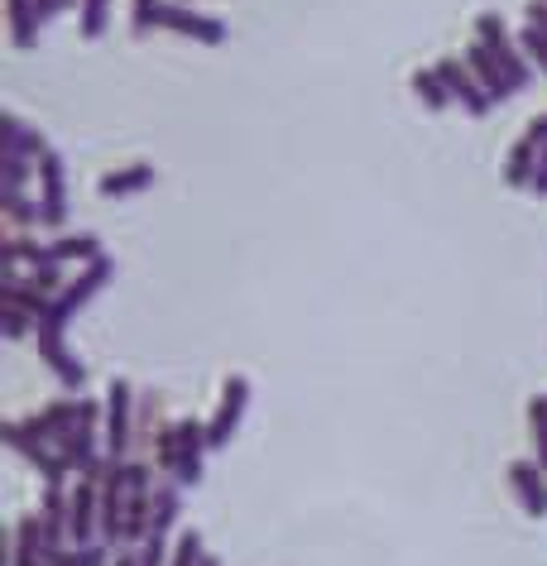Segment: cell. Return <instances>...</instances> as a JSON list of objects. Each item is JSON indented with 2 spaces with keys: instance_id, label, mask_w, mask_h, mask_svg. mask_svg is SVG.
<instances>
[{
  "instance_id": "11",
  "label": "cell",
  "mask_w": 547,
  "mask_h": 566,
  "mask_svg": "<svg viewBox=\"0 0 547 566\" xmlns=\"http://www.w3.org/2000/svg\"><path fill=\"white\" fill-rule=\"evenodd\" d=\"M432 67H438V77L446 82V92H452V102H461V106L471 111V116H485V111L495 106V102H490V96H485L481 82H475V73L466 67V59H442V63H432Z\"/></svg>"
},
{
  "instance_id": "3",
  "label": "cell",
  "mask_w": 547,
  "mask_h": 566,
  "mask_svg": "<svg viewBox=\"0 0 547 566\" xmlns=\"http://www.w3.org/2000/svg\"><path fill=\"white\" fill-rule=\"evenodd\" d=\"M6 447H10V451H20V457H30V461L39 465V471H44V480H49V485H63V475L73 471L63 451L53 447L49 437L39 432L30 418H24V422H6Z\"/></svg>"
},
{
  "instance_id": "20",
  "label": "cell",
  "mask_w": 547,
  "mask_h": 566,
  "mask_svg": "<svg viewBox=\"0 0 547 566\" xmlns=\"http://www.w3.org/2000/svg\"><path fill=\"white\" fill-rule=\"evenodd\" d=\"M182 514V494L173 480H164V485H154V514H149V533H168L173 528V518Z\"/></svg>"
},
{
  "instance_id": "15",
  "label": "cell",
  "mask_w": 547,
  "mask_h": 566,
  "mask_svg": "<svg viewBox=\"0 0 547 566\" xmlns=\"http://www.w3.org/2000/svg\"><path fill=\"white\" fill-rule=\"evenodd\" d=\"M67 509H73V494H63L59 485H49V490H44V509H39V518H44V528H49L53 552H63V543H67Z\"/></svg>"
},
{
  "instance_id": "34",
  "label": "cell",
  "mask_w": 547,
  "mask_h": 566,
  "mask_svg": "<svg viewBox=\"0 0 547 566\" xmlns=\"http://www.w3.org/2000/svg\"><path fill=\"white\" fill-rule=\"evenodd\" d=\"M39 6V20H53V10H59V0H34Z\"/></svg>"
},
{
  "instance_id": "31",
  "label": "cell",
  "mask_w": 547,
  "mask_h": 566,
  "mask_svg": "<svg viewBox=\"0 0 547 566\" xmlns=\"http://www.w3.org/2000/svg\"><path fill=\"white\" fill-rule=\"evenodd\" d=\"M24 178H30V159H20V154H6V188H24Z\"/></svg>"
},
{
  "instance_id": "5",
  "label": "cell",
  "mask_w": 547,
  "mask_h": 566,
  "mask_svg": "<svg viewBox=\"0 0 547 566\" xmlns=\"http://www.w3.org/2000/svg\"><path fill=\"white\" fill-rule=\"evenodd\" d=\"M135 389L125 385V379H111L106 389V457L111 461H125V451L135 442Z\"/></svg>"
},
{
  "instance_id": "36",
  "label": "cell",
  "mask_w": 547,
  "mask_h": 566,
  "mask_svg": "<svg viewBox=\"0 0 547 566\" xmlns=\"http://www.w3.org/2000/svg\"><path fill=\"white\" fill-rule=\"evenodd\" d=\"M63 6H82V0H59V10H63Z\"/></svg>"
},
{
  "instance_id": "8",
  "label": "cell",
  "mask_w": 547,
  "mask_h": 566,
  "mask_svg": "<svg viewBox=\"0 0 547 566\" xmlns=\"http://www.w3.org/2000/svg\"><path fill=\"white\" fill-rule=\"evenodd\" d=\"M49 557H53V543H49L44 518H39V514L20 518L15 528H10V557H6V566H49Z\"/></svg>"
},
{
  "instance_id": "17",
  "label": "cell",
  "mask_w": 547,
  "mask_h": 566,
  "mask_svg": "<svg viewBox=\"0 0 547 566\" xmlns=\"http://www.w3.org/2000/svg\"><path fill=\"white\" fill-rule=\"evenodd\" d=\"M6 154H20V159L39 164V159L49 154V145L39 139L34 125H24V120H15V116H6Z\"/></svg>"
},
{
  "instance_id": "9",
  "label": "cell",
  "mask_w": 547,
  "mask_h": 566,
  "mask_svg": "<svg viewBox=\"0 0 547 566\" xmlns=\"http://www.w3.org/2000/svg\"><path fill=\"white\" fill-rule=\"evenodd\" d=\"M39 182H44V192H39V217H44V226H59L67 221V182H63V159L59 149H49L44 159H39Z\"/></svg>"
},
{
  "instance_id": "28",
  "label": "cell",
  "mask_w": 547,
  "mask_h": 566,
  "mask_svg": "<svg viewBox=\"0 0 547 566\" xmlns=\"http://www.w3.org/2000/svg\"><path fill=\"white\" fill-rule=\"evenodd\" d=\"M198 562H202V537L192 528H182L178 543H173V562H168V566H198Z\"/></svg>"
},
{
  "instance_id": "6",
  "label": "cell",
  "mask_w": 547,
  "mask_h": 566,
  "mask_svg": "<svg viewBox=\"0 0 547 566\" xmlns=\"http://www.w3.org/2000/svg\"><path fill=\"white\" fill-rule=\"evenodd\" d=\"M475 39H481V44H485L490 53H495L499 67L514 77V87L524 92L528 82H533V67H528L524 53L514 49V39H509V30H504V20H499V15H481V20H475Z\"/></svg>"
},
{
  "instance_id": "18",
  "label": "cell",
  "mask_w": 547,
  "mask_h": 566,
  "mask_svg": "<svg viewBox=\"0 0 547 566\" xmlns=\"http://www.w3.org/2000/svg\"><path fill=\"white\" fill-rule=\"evenodd\" d=\"M102 240L96 235H59L53 245H44V264H67V260H96Z\"/></svg>"
},
{
  "instance_id": "27",
  "label": "cell",
  "mask_w": 547,
  "mask_h": 566,
  "mask_svg": "<svg viewBox=\"0 0 547 566\" xmlns=\"http://www.w3.org/2000/svg\"><path fill=\"white\" fill-rule=\"evenodd\" d=\"M528 422H533V447H538V465L547 471V394L528 403Z\"/></svg>"
},
{
  "instance_id": "4",
  "label": "cell",
  "mask_w": 547,
  "mask_h": 566,
  "mask_svg": "<svg viewBox=\"0 0 547 566\" xmlns=\"http://www.w3.org/2000/svg\"><path fill=\"white\" fill-rule=\"evenodd\" d=\"M245 408H250V379H245V375H231L227 389H221V403H217L212 422L202 428L207 451H221V447L231 442L235 428H241V418H245Z\"/></svg>"
},
{
  "instance_id": "1",
  "label": "cell",
  "mask_w": 547,
  "mask_h": 566,
  "mask_svg": "<svg viewBox=\"0 0 547 566\" xmlns=\"http://www.w3.org/2000/svg\"><path fill=\"white\" fill-rule=\"evenodd\" d=\"M159 471L178 485H198L202 480V451H207V437H202V422L198 418H178L159 432Z\"/></svg>"
},
{
  "instance_id": "24",
  "label": "cell",
  "mask_w": 547,
  "mask_h": 566,
  "mask_svg": "<svg viewBox=\"0 0 547 566\" xmlns=\"http://www.w3.org/2000/svg\"><path fill=\"white\" fill-rule=\"evenodd\" d=\"M106 552H111V543H82V547H63V552H53L49 557V566H106Z\"/></svg>"
},
{
  "instance_id": "19",
  "label": "cell",
  "mask_w": 547,
  "mask_h": 566,
  "mask_svg": "<svg viewBox=\"0 0 547 566\" xmlns=\"http://www.w3.org/2000/svg\"><path fill=\"white\" fill-rule=\"evenodd\" d=\"M149 182H154V164H130L120 174L102 178V197H130V192H145Z\"/></svg>"
},
{
  "instance_id": "16",
  "label": "cell",
  "mask_w": 547,
  "mask_h": 566,
  "mask_svg": "<svg viewBox=\"0 0 547 566\" xmlns=\"http://www.w3.org/2000/svg\"><path fill=\"white\" fill-rule=\"evenodd\" d=\"M524 15H528V24H524V34L518 39H524V49L533 53V63L547 73V0H528Z\"/></svg>"
},
{
  "instance_id": "23",
  "label": "cell",
  "mask_w": 547,
  "mask_h": 566,
  "mask_svg": "<svg viewBox=\"0 0 547 566\" xmlns=\"http://www.w3.org/2000/svg\"><path fill=\"white\" fill-rule=\"evenodd\" d=\"M413 92H418V102H423L428 111H446V106H452V92H446V82L438 77V67H418V73H413Z\"/></svg>"
},
{
  "instance_id": "7",
  "label": "cell",
  "mask_w": 547,
  "mask_h": 566,
  "mask_svg": "<svg viewBox=\"0 0 547 566\" xmlns=\"http://www.w3.org/2000/svg\"><path fill=\"white\" fill-rule=\"evenodd\" d=\"M102 537V480H77L73 509H67V543H96Z\"/></svg>"
},
{
  "instance_id": "33",
  "label": "cell",
  "mask_w": 547,
  "mask_h": 566,
  "mask_svg": "<svg viewBox=\"0 0 547 566\" xmlns=\"http://www.w3.org/2000/svg\"><path fill=\"white\" fill-rule=\"evenodd\" d=\"M524 139H533V145H547V111H543V116L528 125V135H524Z\"/></svg>"
},
{
  "instance_id": "10",
  "label": "cell",
  "mask_w": 547,
  "mask_h": 566,
  "mask_svg": "<svg viewBox=\"0 0 547 566\" xmlns=\"http://www.w3.org/2000/svg\"><path fill=\"white\" fill-rule=\"evenodd\" d=\"M34 332H39V356H44V365H49V370L63 379V389H73V394H77L82 385H87V370H82L77 356H73V350H67L63 332H59V327H44V322H39Z\"/></svg>"
},
{
  "instance_id": "25",
  "label": "cell",
  "mask_w": 547,
  "mask_h": 566,
  "mask_svg": "<svg viewBox=\"0 0 547 566\" xmlns=\"http://www.w3.org/2000/svg\"><path fill=\"white\" fill-rule=\"evenodd\" d=\"M0 192H6V221L10 226H34V221H44V217H39V202H30V197H24V192H15V188H0Z\"/></svg>"
},
{
  "instance_id": "14",
  "label": "cell",
  "mask_w": 547,
  "mask_h": 566,
  "mask_svg": "<svg viewBox=\"0 0 547 566\" xmlns=\"http://www.w3.org/2000/svg\"><path fill=\"white\" fill-rule=\"evenodd\" d=\"M164 30H173V34H188V39H198V44H221L227 39V24L212 20V15H202V10H192V6H164Z\"/></svg>"
},
{
  "instance_id": "29",
  "label": "cell",
  "mask_w": 547,
  "mask_h": 566,
  "mask_svg": "<svg viewBox=\"0 0 547 566\" xmlns=\"http://www.w3.org/2000/svg\"><path fill=\"white\" fill-rule=\"evenodd\" d=\"M106 6L111 0H82V39H96L106 30Z\"/></svg>"
},
{
  "instance_id": "21",
  "label": "cell",
  "mask_w": 547,
  "mask_h": 566,
  "mask_svg": "<svg viewBox=\"0 0 547 566\" xmlns=\"http://www.w3.org/2000/svg\"><path fill=\"white\" fill-rule=\"evenodd\" d=\"M39 6L34 0H10V34H15L20 49H34L39 44Z\"/></svg>"
},
{
  "instance_id": "13",
  "label": "cell",
  "mask_w": 547,
  "mask_h": 566,
  "mask_svg": "<svg viewBox=\"0 0 547 566\" xmlns=\"http://www.w3.org/2000/svg\"><path fill=\"white\" fill-rule=\"evenodd\" d=\"M466 67L475 73V82H481V87H485L490 102H509V96L518 92V87H514V77L504 73L499 59H495V53H490V49L481 44V39H475V44L466 49Z\"/></svg>"
},
{
  "instance_id": "32",
  "label": "cell",
  "mask_w": 547,
  "mask_h": 566,
  "mask_svg": "<svg viewBox=\"0 0 547 566\" xmlns=\"http://www.w3.org/2000/svg\"><path fill=\"white\" fill-rule=\"evenodd\" d=\"M538 197H547V145H538V164H533V182H528Z\"/></svg>"
},
{
  "instance_id": "12",
  "label": "cell",
  "mask_w": 547,
  "mask_h": 566,
  "mask_svg": "<svg viewBox=\"0 0 547 566\" xmlns=\"http://www.w3.org/2000/svg\"><path fill=\"white\" fill-rule=\"evenodd\" d=\"M509 490L528 518H547V471L538 461H509Z\"/></svg>"
},
{
  "instance_id": "35",
  "label": "cell",
  "mask_w": 547,
  "mask_h": 566,
  "mask_svg": "<svg viewBox=\"0 0 547 566\" xmlns=\"http://www.w3.org/2000/svg\"><path fill=\"white\" fill-rule=\"evenodd\" d=\"M198 566H221V562L212 557V552H202V562H198Z\"/></svg>"
},
{
  "instance_id": "26",
  "label": "cell",
  "mask_w": 547,
  "mask_h": 566,
  "mask_svg": "<svg viewBox=\"0 0 547 566\" xmlns=\"http://www.w3.org/2000/svg\"><path fill=\"white\" fill-rule=\"evenodd\" d=\"M159 20H164V0H130V30L135 34L159 30Z\"/></svg>"
},
{
  "instance_id": "22",
  "label": "cell",
  "mask_w": 547,
  "mask_h": 566,
  "mask_svg": "<svg viewBox=\"0 0 547 566\" xmlns=\"http://www.w3.org/2000/svg\"><path fill=\"white\" fill-rule=\"evenodd\" d=\"M533 164H538V145H533V139H518L509 149V159H504V182H509V188H528Z\"/></svg>"
},
{
  "instance_id": "30",
  "label": "cell",
  "mask_w": 547,
  "mask_h": 566,
  "mask_svg": "<svg viewBox=\"0 0 547 566\" xmlns=\"http://www.w3.org/2000/svg\"><path fill=\"white\" fill-rule=\"evenodd\" d=\"M30 313H24V307H15V303H6V342H15V336H24L30 332Z\"/></svg>"
},
{
  "instance_id": "2",
  "label": "cell",
  "mask_w": 547,
  "mask_h": 566,
  "mask_svg": "<svg viewBox=\"0 0 547 566\" xmlns=\"http://www.w3.org/2000/svg\"><path fill=\"white\" fill-rule=\"evenodd\" d=\"M111 274H116L111 254H96V260H87V264H82V274H77V279H67V283H63V293L53 298V307H49V313L39 317V322H44V327H59V332H63L67 322H73V317L82 313V307H87V303L96 298V293L106 289Z\"/></svg>"
}]
</instances>
